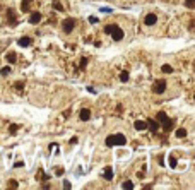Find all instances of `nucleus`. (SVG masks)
<instances>
[{
    "label": "nucleus",
    "mask_w": 195,
    "mask_h": 190,
    "mask_svg": "<svg viewBox=\"0 0 195 190\" xmlns=\"http://www.w3.org/2000/svg\"><path fill=\"white\" fill-rule=\"evenodd\" d=\"M158 122H159V125H163V129L168 132V130H171V125H173V122H171V118L164 113V111H159L158 113Z\"/></svg>",
    "instance_id": "f257e3e1"
},
{
    "label": "nucleus",
    "mask_w": 195,
    "mask_h": 190,
    "mask_svg": "<svg viewBox=\"0 0 195 190\" xmlns=\"http://www.w3.org/2000/svg\"><path fill=\"white\" fill-rule=\"evenodd\" d=\"M164 91H166V81L159 79V81H156V82L152 84V93H154V94H163Z\"/></svg>",
    "instance_id": "f03ea898"
},
{
    "label": "nucleus",
    "mask_w": 195,
    "mask_h": 190,
    "mask_svg": "<svg viewBox=\"0 0 195 190\" xmlns=\"http://www.w3.org/2000/svg\"><path fill=\"white\" fill-rule=\"evenodd\" d=\"M62 27H63V33H72L74 31V27H75V19H72V17H69V19H65L63 21V24H62Z\"/></svg>",
    "instance_id": "7ed1b4c3"
},
{
    "label": "nucleus",
    "mask_w": 195,
    "mask_h": 190,
    "mask_svg": "<svg viewBox=\"0 0 195 190\" xmlns=\"http://www.w3.org/2000/svg\"><path fill=\"white\" fill-rule=\"evenodd\" d=\"M147 129H149L152 134H158V130L161 129V125H159V122H158V120L149 118V120H147Z\"/></svg>",
    "instance_id": "20e7f679"
},
{
    "label": "nucleus",
    "mask_w": 195,
    "mask_h": 190,
    "mask_svg": "<svg viewBox=\"0 0 195 190\" xmlns=\"http://www.w3.org/2000/svg\"><path fill=\"white\" fill-rule=\"evenodd\" d=\"M158 22V15L156 14H147L146 17H144V24L146 26H154Z\"/></svg>",
    "instance_id": "39448f33"
},
{
    "label": "nucleus",
    "mask_w": 195,
    "mask_h": 190,
    "mask_svg": "<svg viewBox=\"0 0 195 190\" xmlns=\"http://www.w3.org/2000/svg\"><path fill=\"white\" fill-rule=\"evenodd\" d=\"M7 17H9V24L10 26H15L17 24V15H15L14 9H7Z\"/></svg>",
    "instance_id": "423d86ee"
},
{
    "label": "nucleus",
    "mask_w": 195,
    "mask_h": 190,
    "mask_svg": "<svg viewBox=\"0 0 195 190\" xmlns=\"http://www.w3.org/2000/svg\"><path fill=\"white\" fill-rule=\"evenodd\" d=\"M111 38H113L115 41H122V39H123V31H122V29L116 26V27L111 31Z\"/></svg>",
    "instance_id": "0eeeda50"
},
{
    "label": "nucleus",
    "mask_w": 195,
    "mask_h": 190,
    "mask_svg": "<svg viewBox=\"0 0 195 190\" xmlns=\"http://www.w3.org/2000/svg\"><path fill=\"white\" fill-rule=\"evenodd\" d=\"M31 41H33V39H31L29 36H22V38H19L17 45H19V46H22V48H26V46H29V45H31Z\"/></svg>",
    "instance_id": "6e6552de"
},
{
    "label": "nucleus",
    "mask_w": 195,
    "mask_h": 190,
    "mask_svg": "<svg viewBox=\"0 0 195 190\" xmlns=\"http://www.w3.org/2000/svg\"><path fill=\"white\" fill-rule=\"evenodd\" d=\"M79 118H81L82 122H87V120L91 118V110H87V108L81 110V113H79Z\"/></svg>",
    "instance_id": "1a4fd4ad"
},
{
    "label": "nucleus",
    "mask_w": 195,
    "mask_h": 190,
    "mask_svg": "<svg viewBox=\"0 0 195 190\" xmlns=\"http://www.w3.org/2000/svg\"><path fill=\"white\" fill-rule=\"evenodd\" d=\"M134 127H135V130H146V129H147V122H144V120H135V122H134Z\"/></svg>",
    "instance_id": "9d476101"
},
{
    "label": "nucleus",
    "mask_w": 195,
    "mask_h": 190,
    "mask_svg": "<svg viewBox=\"0 0 195 190\" xmlns=\"http://www.w3.org/2000/svg\"><path fill=\"white\" fill-rule=\"evenodd\" d=\"M103 177H104V180H113V168L111 166H106L104 168V171H103Z\"/></svg>",
    "instance_id": "9b49d317"
},
{
    "label": "nucleus",
    "mask_w": 195,
    "mask_h": 190,
    "mask_svg": "<svg viewBox=\"0 0 195 190\" xmlns=\"http://www.w3.org/2000/svg\"><path fill=\"white\" fill-rule=\"evenodd\" d=\"M115 142H116V146H125L127 144V139H125L123 134H116L115 135Z\"/></svg>",
    "instance_id": "f8f14e48"
},
{
    "label": "nucleus",
    "mask_w": 195,
    "mask_h": 190,
    "mask_svg": "<svg viewBox=\"0 0 195 190\" xmlns=\"http://www.w3.org/2000/svg\"><path fill=\"white\" fill-rule=\"evenodd\" d=\"M39 21H41V14H39V12H33L31 17H29V22H31V24H38Z\"/></svg>",
    "instance_id": "ddd939ff"
},
{
    "label": "nucleus",
    "mask_w": 195,
    "mask_h": 190,
    "mask_svg": "<svg viewBox=\"0 0 195 190\" xmlns=\"http://www.w3.org/2000/svg\"><path fill=\"white\" fill-rule=\"evenodd\" d=\"M5 60H7L9 63H15V60H17V55H15L14 51H9V53L5 55Z\"/></svg>",
    "instance_id": "4468645a"
},
{
    "label": "nucleus",
    "mask_w": 195,
    "mask_h": 190,
    "mask_svg": "<svg viewBox=\"0 0 195 190\" xmlns=\"http://www.w3.org/2000/svg\"><path fill=\"white\" fill-rule=\"evenodd\" d=\"M29 9H31V0H22L21 10H22V12H29Z\"/></svg>",
    "instance_id": "2eb2a0df"
},
{
    "label": "nucleus",
    "mask_w": 195,
    "mask_h": 190,
    "mask_svg": "<svg viewBox=\"0 0 195 190\" xmlns=\"http://www.w3.org/2000/svg\"><path fill=\"white\" fill-rule=\"evenodd\" d=\"M104 142H106L108 147H115V146H116V142H115V135H108Z\"/></svg>",
    "instance_id": "dca6fc26"
},
{
    "label": "nucleus",
    "mask_w": 195,
    "mask_h": 190,
    "mask_svg": "<svg viewBox=\"0 0 195 190\" xmlns=\"http://www.w3.org/2000/svg\"><path fill=\"white\" fill-rule=\"evenodd\" d=\"M168 165H170L171 168H176V165H178V159H176V156H170V158H168Z\"/></svg>",
    "instance_id": "f3484780"
},
{
    "label": "nucleus",
    "mask_w": 195,
    "mask_h": 190,
    "mask_svg": "<svg viewBox=\"0 0 195 190\" xmlns=\"http://www.w3.org/2000/svg\"><path fill=\"white\" fill-rule=\"evenodd\" d=\"M161 70H163L164 74H173V67H171V65H168V63H164V65L161 67Z\"/></svg>",
    "instance_id": "a211bd4d"
},
{
    "label": "nucleus",
    "mask_w": 195,
    "mask_h": 190,
    "mask_svg": "<svg viewBox=\"0 0 195 190\" xmlns=\"http://www.w3.org/2000/svg\"><path fill=\"white\" fill-rule=\"evenodd\" d=\"M175 135H176L178 139H182V137H185V135H187V129H178V130L175 132Z\"/></svg>",
    "instance_id": "6ab92c4d"
},
{
    "label": "nucleus",
    "mask_w": 195,
    "mask_h": 190,
    "mask_svg": "<svg viewBox=\"0 0 195 190\" xmlns=\"http://www.w3.org/2000/svg\"><path fill=\"white\" fill-rule=\"evenodd\" d=\"M122 189H125V190H132L134 189V183H132V182H130V180H127V182H123V183H122Z\"/></svg>",
    "instance_id": "aec40b11"
},
{
    "label": "nucleus",
    "mask_w": 195,
    "mask_h": 190,
    "mask_svg": "<svg viewBox=\"0 0 195 190\" xmlns=\"http://www.w3.org/2000/svg\"><path fill=\"white\" fill-rule=\"evenodd\" d=\"M116 27V24H108V26H104V33L106 34H111V31Z\"/></svg>",
    "instance_id": "412c9836"
},
{
    "label": "nucleus",
    "mask_w": 195,
    "mask_h": 190,
    "mask_svg": "<svg viewBox=\"0 0 195 190\" xmlns=\"http://www.w3.org/2000/svg\"><path fill=\"white\" fill-rule=\"evenodd\" d=\"M128 79H130L128 72H122V74H120V81H122V82H128Z\"/></svg>",
    "instance_id": "4be33fe9"
},
{
    "label": "nucleus",
    "mask_w": 195,
    "mask_h": 190,
    "mask_svg": "<svg viewBox=\"0 0 195 190\" xmlns=\"http://www.w3.org/2000/svg\"><path fill=\"white\" fill-rule=\"evenodd\" d=\"M87 62H89V60H87V58H86V57H84V58H81V63H79V67H81V69H82V70H84V69H86V67H87Z\"/></svg>",
    "instance_id": "5701e85b"
},
{
    "label": "nucleus",
    "mask_w": 195,
    "mask_h": 190,
    "mask_svg": "<svg viewBox=\"0 0 195 190\" xmlns=\"http://www.w3.org/2000/svg\"><path fill=\"white\" fill-rule=\"evenodd\" d=\"M53 9H55V10H58V12H60V10H63V5H62V3H60V2H53Z\"/></svg>",
    "instance_id": "b1692460"
},
{
    "label": "nucleus",
    "mask_w": 195,
    "mask_h": 190,
    "mask_svg": "<svg viewBox=\"0 0 195 190\" xmlns=\"http://www.w3.org/2000/svg\"><path fill=\"white\" fill-rule=\"evenodd\" d=\"M0 74H2V75H9V74H10V67H2V69H0Z\"/></svg>",
    "instance_id": "393cba45"
},
{
    "label": "nucleus",
    "mask_w": 195,
    "mask_h": 190,
    "mask_svg": "<svg viewBox=\"0 0 195 190\" xmlns=\"http://www.w3.org/2000/svg\"><path fill=\"white\" fill-rule=\"evenodd\" d=\"M185 5L188 9H195V0H185Z\"/></svg>",
    "instance_id": "a878e982"
},
{
    "label": "nucleus",
    "mask_w": 195,
    "mask_h": 190,
    "mask_svg": "<svg viewBox=\"0 0 195 190\" xmlns=\"http://www.w3.org/2000/svg\"><path fill=\"white\" fill-rule=\"evenodd\" d=\"M63 171H65V170H63V168H60V166H57V168H55V175H57V177L63 175Z\"/></svg>",
    "instance_id": "bb28decb"
},
{
    "label": "nucleus",
    "mask_w": 195,
    "mask_h": 190,
    "mask_svg": "<svg viewBox=\"0 0 195 190\" xmlns=\"http://www.w3.org/2000/svg\"><path fill=\"white\" fill-rule=\"evenodd\" d=\"M9 187H10V189H17L19 185H17V182H15V180H10V182H9Z\"/></svg>",
    "instance_id": "cd10ccee"
},
{
    "label": "nucleus",
    "mask_w": 195,
    "mask_h": 190,
    "mask_svg": "<svg viewBox=\"0 0 195 190\" xmlns=\"http://www.w3.org/2000/svg\"><path fill=\"white\" fill-rule=\"evenodd\" d=\"M14 87H15L17 91H22V87H24V84H22V82H15V86H14Z\"/></svg>",
    "instance_id": "c85d7f7f"
},
{
    "label": "nucleus",
    "mask_w": 195,
    "mask_h": 190,
    "mask_svg": "<svg viewBox=\"0 0 195 190\" xmlns=\"http://www.w3.org/2000/svg\"><path fill=\"white\" fill-rule=\"evenodd\" d=\"M89 22H91V24H96V22H98V17L91 15V17H89Z\"/></svg>",
    "instance_id": "c756f323"
},
{
    "label": "nucleus",
    "mask_w": 195,
    "mask_h": 190,
    "mask_svg": "<svg viewBox=\"0 0 195 190\" xmlns=\"http://www.w3.org/2000/svg\"><path fill=\"white\" fill-rule=\"evenodd\" d=\"M17 129H19L17 125H10V134H15V132H17Z\"/></svg>",
    "instance_id": "7c9ffc66"
},
{
    "label": "nucleus",
    "mask_w": 195,
    "mask_h": 190,
    "mask_svg": "<svg viewBox=\"0 0 195 190\" xmlns=\"http://www.w3.org/2000/svg\"><path fill=\"white\" fill-rule=\"evenodd\" d=\"M63 187H65V189H72V185H70V182H67V180L63 182Z\"/></svg>",
    "instance_id": "2f4dec72"
},
{
    "label": "nucleus",
    "mask_w": 195,
    "mask_h": 190,
    "mask_svg": "<svg viewBox=\"0 0 195 190\" xmlns=\"http://www.w3.org/2000/svg\"><path fill=\"white\" fill-rule=\"evenodd\" d=\"M14 166H15V168H21V166H24V163H22V161H17Z\"/></svg>",
    "instance_id": "473e14b6"
},
{
    "label": "nucleus",
    "mask_w": 195,
    "mask_h": 190,
    "mask_svg": "<svg viewBox=\"0 0 195 190\" xmlns=\"http://www.w3.org/2000/svg\"><path fill=\"white\" fill-rule=\"evenodd\" d=\"M194 67H195V65H194Z\"/></svg>",
    "instance_id": "72a5a7b5"
}]
</instances>
